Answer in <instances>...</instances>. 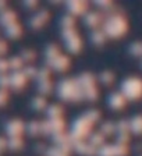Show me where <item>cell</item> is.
I'll return each mask as SVG.
<instances>
[]
</instances>
